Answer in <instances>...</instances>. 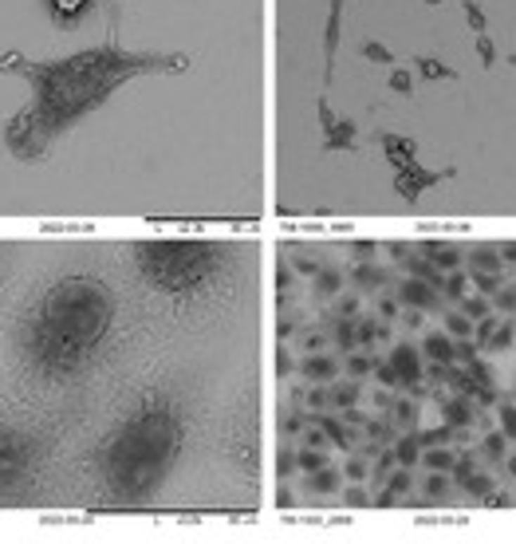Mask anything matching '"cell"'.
I'll use <instances>...</instances> for the list:
<instances>
[{"label": "cell", "instance_id": "2e32d148", "mask_svg": "<svg viewBox=\"0 0 516 544\" xmlns=\"http://www.w3.org/2000/svg\"><path fill=\"white\" fill-rule=\"evenodd\" d=\"M505 450H508V438L501 434V430H489V434L481 438V454H485V462H505Z\"/></svg>", "mask_w": 516, "mask_h": 544}, {"label": "cell", "instance_id": "94428289", "mask_svg": "<svg viewBox=\"0 0 516 544\" xmlns=\"http://www.w3.org/2000/svg\"><path fill=\"white\" fill-rule=\"evenodd\" d=\"M296 320H288V316H280V324H276V339H288L292 336V331H296Z\"/></svg>", "mask_w": 516, "mask_h": 544}, {"label": "cell", "instance_id": "d6986e66", "mask_svg": "<svg viewBox=\"0 0 516 544\" xmlns=\"http://www.w3.org/2000/svg\"><path fill=\"white\" fill-rule=\"evenodd\" d=\"M394 454H398V465H414L418 454H422V445H418L414 434H398L394 438Z\"/></svg>", "mask_w": 516, "mask_h": 544}, {"label": "cell", "instance_id": "4dcf8cb0", "mask_svg": "<svg viewBox=\"0 0 516 544\" xmlns=\"http://www.w3.org/2000/svg\"><path fill=\"white\" fill-rule=\"evenodd\" d=\"M422 493L426 497H446L449 493V477H446V469H434V474L422 481Z\"/></svg>", "mask_w": 516, "mask_h": 544}, {"label": "cell", "instance_id": "d4e9b609", "mask_svg": "<svg viewBox=\"0 0 516 544\" xmlns=\"http://www.w3.org/2000/svg\"><path fill=\"white\" fill-rule=\"evenodd\" d=\"M441 320H446V331H449L453 339L473 336V320H469L465 312H441Z\"/></svg>", "mask_w": 516, "mask_h": 544}, {"label": "cell", "instance_id": "52a82bcc", "mask_svg": "<svg viewBox=\"0 0 516 544\" xmlns=\"http://www.w3.org/2000/svg\"><path fill=\"white\" fill-rule=\"evenodd\" d=\"M299 375L311 379V383H331V379L339 375V363H335V355H319V351H311V355L299 363Z\"/></svg>", "mask_w": 516, "mask_h": 544}, {"label": "cell", "instance_id": "ee69618b", "mask_svg": "<svg viewBox=\"0 0 516 544\" xmlns=\"http://www.w3.org/2000/svg\"><path fill=\"white\" fill-rule=\"evenodd\" d=\"M292 469H296V454H288V445H280V454H276V477H280V481H288Z\"/></svg>", "mask_w": 516, "mask_h": 544}, {"label": "cell", "instance_id": "277c9868", "mask_svg": "<svg viewBox=\"0 0 516 544\" xmlns=\"http://www.w3.org/2000/svg\"><path fill=\"white\" fill-rule=\"evenodd\" d=\"M339 20H343V0L328 4V24H323V75H335V51H339Z\"/></svg>", "mask_w": 516, "mask_h": 544}, {"label": "cell", "instance_id": "e7e4bbea", "mask_svg": "<svg viewBox=\"0 0 516 544\" xmlns=\"http://www.w3.org/2000/svg\"><path fill=\"white\" fill-rule=\"evenodd\" d=\"M426 4H441V0H426Z\"/></svg>", "mask_w": 516, "mask_h": 544}, {"label": "cell", "instance_id": "7a4b0ae2", "mask_svg": "<svg viewBox=\"0 0 516 544\" xmlns=\"http://www.w3.org/2000/svg\"><path fill=\"white\" fill-rule=\"evenodd\" d=\"M434 398H437V406H441V422H449L453 430H469V426L477 422V406H473V398L469 395H441L434 386Z\"/></svg>", "mask_w": 516, "mask_h": 544}, {"label": "cell", "instance_id": "74e56055", "mask_svg": "<svg viewBox=\"0 0 516 544\" xmlns=\"http://www.w3.org/2000/svg\"><path fill=\"white\" fill-rule=\"evenodd\" d=\"M390 91H398V95H414V75H410L406 68H394L390 71Z\"/></svg>", "mask_w": 516, "mask_h": 544}, {"label": "cell", "instance_id": "44dd1931", "mask_svg": "<svg viewBox=\"0 0 516 544\" xmlns=\"http://www.w3.org/2000/svg\"><path fill=\"white\" fill-rule=\"evenodd\" d=\"M331 395H335V406H355L363 398V383L359 379H347V383L331 386Z\"/></svg>", "mask_w": 516, "mask_h": 544}, {"label": "cell", "instance_id": "6125c7cd", "mask_svg": "<svg viewBox=\"0 0 516 544\" xmlns=\"http://www.w3.org/2000/svg\"><path fill=\"white\" fill-rule=\"evenodd\" d=\"M505 474H508V481H516V450L505 457Z\"/></svg>", "mask_w": 516, "mask_h": 544}, {"label": "cell", "instance_id": "4316f807", "mask_svg": "<svg viewBox=\"0 0 516 544\" xmlns=\"http://www.w3.org/2000/svg\"><path fill=\"white\" fill-rule=\"evenodd\" d=\"M343 477H351V481H367V477H370V465H367V457L351 450V454H347V462H343Z\"/></svg>", "mask_w": 516, "mask_h": 544}, {"label": "cell", "instance_id": "f6af8a7d", "mask_svg": "<svg viewBox=\"0 0 516 544\" xmlns=\"http://www.w3.org/2000/svg\"><path fill=\"white\" fill-rule=\"evenodd\" d=\"M378 339V324L375 320H359L355 324V343H375Z\"/></svg>", "mask_w": 516, "mask_h": 544}, {"label": "cell", "instance_id": "60d3db41", "mask_svg": "<svg viewBox=\"0 0 516 544\" xmlns=\"http://www.w3.org/2000/svg\"><path fill=\"white\" fill-rule=\"evenodd\" d=\"M496 324H501V320H496L493 312H489V316H481V320H477V327H473V339H477L481 347H485V343H489V336L496 331Z\"/></svg>", "mask_w": 516, "mask_h": 544}, {"label": "cell", "instance_id": "3957f363", "mask_svg": "<svg viewBox=\"0 0 516 544\" xmlns=\"http://www.w3.org/2000/svg\"><path fill=\"white\" fill-rule=\"evenodd\" d=\"M398 304H410V308H422V312H437L441 308V292H437L434 284H426V280H402L398 284Z\"/></svg>", "mask_w": 516, "mask_h": 544}, {"label": "cell", "instance_id": "f1b7e54d", "mask_svg": "<svg viewBox=\"0 0 516 544\" xmlns=\"http://www.w3.org/2000/svg\"><path fill=\"white\" fill-rule=\"evenodd\" d=\"M512 336H516V324L512 320H508V324H496V331L493 336H489V351H508V347H512Z\"/></svg>", "mask_w": 516, "mask_h": 544}, {"label": "cell", "instance_id": "ffe728a7", "mask_svg": "<svg viewBox=\"0 0 516 544\" xmlns=\"http://www.w3.org/2000/svg\"><path fill=\"white\" fill-rule=\"evenodd\" d=\"M296 465L299 469H323V465H331V457H328V445H323V450H316V445H308V450H299L296 454Z\"/></svg>", "mask_w": 516, "mask_h": 544}, {"label": "cell", "instance_id": "7c38bea8", "mask_svg": "<svg viewBox=\"0 0 516 544\" xmlns=\"http://www.w3.org/2000/svg\"><path fill=\"white\" fill-rule=\"evenodd\" d=\"M339 481H343V469H331V465L311 469V474H308V489H311V493H335Z\"/></svg>", "mask_w": 516, "mask_h": 544}, {"label": "cell", "instance_id": "cb8c5ba5", "mask_svg": "<svg viewBox=\"0 0 516 544\" xmlns=\"http://www.w3.org/2000/svg\"><path fill=\"white\" fill-rule=\"evenodd\" d=\"M469 265H473V272H496V268H501V253H493V248H473V253H469Z\"/></svg>", "mask_w": 516, "mask_h": 544}, {"label": "cell", "instance_id": "5b68a950", "mask_svg": "<svg viewBox=\"0 0 516 544\" xmlns=\"http://www.w3.org/2000/svg\"><path fill=\"white\" fill-rule=\"evenodd\" d=\"M351 280H355L363 292H375V288H382V284L390 288L394 272H390V268H382V265H375V260H355V268H351Z\"/></svg>", "mask_w": 516, "mask_h": 544}, {"label": "cell", "instance_id": "7402d4cb", "mask_svg": "<svg viewBox=\"0 0 516 544\" xmlns=\"http://www.w3.org/2000/svg\"><path fill=\"white\" fill-rule=\"evenodd\" d=\"M453 462H457V454L453 450H437V445H430L426 454H422V465H426V469H453Z\"/></svg>", "mask_w": 516, "mask_h": 544}, {"label": "cell", "instance_id": "9a60e30c", "mask_svg": "<svg viewBox=\"0 0 516 544\" xmlns=\"http://www.w3.org/2000/svg\"><path fill=\"white\" fill-rule=\"evenodd\" d=\"M398 465V454H394V445H382V454L375 457V465H370V481L375 485H387L390 469Z\"/></svg>", "mask_w": 516, "mask_h": 544}, {"label": "cell", "instance_id": "8d00e7d4", "mask_svg": "<svg viewBox=\"0 0 516 544\" xmlns=\"http://www.w3.org/2000/svg\"><path fill=\"white\" fill-rule=\"evenodd\" d=\"M359 308H363V300H359V292H347V296H339V300H335V316L359 320Z\"/></svg>", "mask_w": 516, "mask_h": 544}, {"label": "cell", "instance_id": "d590c367", "mask_svg": "<svg viewBox=\"0 0 516 544\" xmlns=\"http://www.w3.org/2000/svg\"><path fill=\"white\" fill-rule=\"evenodd\" d=\"M370 371H375V359H370V355H355V351H351V359H347V375H351V379H367Z\"/></svg>", "mask_w": 516, "mask_h": 544}, {"label": "cell", "instance_id": "db71d44e", "mask_svg": "<svg viewBox=\"0 0 516 544\" xmlns=\"http://www.w3.org/2000/svg\"><path fill=\"white\" fill-rule=\"evenodd\" d=\"M343 422H347V426H367V415L359 410V403L355 406H343Z\"/></svg>", "mask_w": 516, "mask_h": 544}, {"label": "cell", "instance_id": "91938a15", "mask_svg": "<svg viewBox=\"0 0 516 544\" xmlns=\"http://www.w3.org/2000/svg\"><path fill=\"white\" fill-rule=\"evenodd\" d=\"M406 327H410V331H422V327H426V312H422V308H410Z\"/></svg>", "mask_w": 516, "mask_h": 544}, {"label": "cell", "instance_id": "e575fe53", "mask_svg": "<svg viewBox=\"0 0 516 544\" xmlns=\"http://www.w3.org/2000/svg\"><path fill=\"white\" fill-rule=\"evenodd\" d=\"M359 56H363V60H370V63H390V60H394V56H390V48H382L378 40H367L363 48H359Z\"/></svg>", "mask_w": 516, "mask_h": 544}, {"label": "cell", "instance_id": "9c48e42d", "mask_svg": "<svg viewBox=\"0 0 516 544\" xmlns=\"http://www.w3.org/2000/svg\"><path fill=\"white\" fill-rule=\"evenodd\" d=\"M378 142H382V150L390 154V162H394L398 170L414 162V142H410V139H398V134H387V130H382V134H378Z\"/></svg>", "mask_w": 516, "mask_h": 544}, {"label": "cell", "instance_id": "484cf974", "mask_svg": "<svg viewBox=\"0 0 516 544\" xmlns=\"http://www.w3.org/2000/svg\"><path fill=\"white\" fill-rule=\"evenodd\" d=\"M304 403H308V410H328V406H335V395H331L328 383H316L308 395H304Z\"/></svg>", "mask_w": 516, "mask_h": 544}, {"label": "cell", "instance_id": "f907efd6", "mask_svg": "<svg viewBox=\"0 0 516 544\" xmlns=\"http://www.w3.org/2000/svg\"><path fill=\"white\" fill-rule=\"evenodd\" d=\"M375 241H355L351 245V260H375Z\"/></svg>", "mask_w": 516, "mask_h": 544}, {"label": "cell", "instance_id": "1f68e13d", "mask_svg": "<svg viewBox=\"0 0 516 544\" xmlns=\"http://www.w3.org/2000/svg\"><path fill=\"white\" fill-rule=\"evenodd\" d=\"M461 489H465L469 497H489V493H493V477H489V474H477V469H473V474H469V481L461 485Z\"/></svg>", "mask_w": 516, "mask_h": 544}, {"label": "cell", "instance_id": "e0dca14e", "mask_svg": "<svg viewBox=\"0 0 516 544\" xmlns=\"http://www.w3.org/2000/svg\"><path fill=\"white\" fill-rule=\"evenodd\" d=\"M331 331H335V347H339V351H355V320L335 316Z\"/></svg>", "mask_w": 516, "mask_h": 544}, {"label": "cell", "instance_id": "680465c9", "mask_svg": "<svg viewBox=\"0 0 516 544\" xmlns=\"http://www.w3.org/2000/svg\"><path fill=\"white\" fill-rule=\"evenodd\" d=\"M51 4H56V12H60V16H71V12H79L87 0H51Z\"/></svg>", "mask_w": 516, "mask_h": 544}, {"label": "cell", "instance_id": "30bf717a", "mask_svg": "<svg viewBox=\"0 0 516 544\" xmlns=\"http://www.w3.org/2000/svg\"><path fill=\"white\" fill-rule=\"evenodd\" d=\"M418 253H422L426 260H434L441 272H446V268L453 272V268L461 265V248H457V245H418Z\"/></svg>", "mask_w": 516, "mask_h": 544}, {"label": "cell", "instance_id": "03108f58", "mask_svg": "<svg viewBox=\"0 0 516 544\" xmlns=\"http://www.w3.org/2000/svg\"><path fill=\"white\" fill-rule=\"evenodd\" d=\"M512 398H516V386H512Z\"/></svg>", "mask_w": 516, "mask_h": 544}, {"label": "cell", "instance_id": "f546056e", "mask_svg": "<svg viewBox=\"0 0 516 544\" xmlns=\"http://www.w3.org/2000/svg\"><path fill=\"white\" fill-rule=\"evenodd\" d=\"M418 75L422 80H457V71L446 68V63H437V60H418Z\"/></svg>", "mask_w": 516, "mask_h": 544}, {"label": "cell", "instance_id": "7dc6e473", "mask_svg": "<svg viewBox=\"0 0 516 544\" xmlns=\"http://www.w3.org/2000/svg\"><path fill=\"white\" fill-rule=\"evenodd\" d=\"M375 312H378V320H387V324H390V320H398V296H390V292H387V296H378Z\"/></svg>", "mask_w": 516, "mask_h": 544}, {"label": "cell", "instance_id": "83f0119b", "mask_svg": "<svg viewBox=\"0 0 516 544\" xmlns=\"http://www.w3.org/2000/svg\"><path fill=\"white\" fill-rule=\"evenodd\" d=\"M457 308H461L469 320H481V316H489V312H493V304H489L481 292H477V296H461V300H457Z\"/></svg>", "mask_w": 516, "mask_h": 544}, {"label": "cell", "instance_id": "f5cc1de1", "mask_svg": "<svg viewBox=\"0 0 516 544\" xmlns=\"http://www.w3.org/2000/svg\"><path fill=\"white\" fill-rule=\"evenodd\" d=\"M323 265H316L311 257H292V272H304V277H316Z\"/></svg>", "mask_w": 516, "mask_h": 544}, {"label": "cell", "instance_id": "9f6ffc18", "mask_svg": "<svg viewBox=\"0 0 516 544\" xmlns=\"http://www.w3.org/2000/svg\"><path fill=\"white\" fill-rule=\"evenodd\" d=\"M304 426H308V415H288L284 418V430H288V434H304Z\"/></svg>", "mask_w": 516, "mask_h": 544}, {"label": "cell", "instance_id": "816d5d0a", "mask_svg": "<svg viewBox=\"0 0 516 544\" xmlns=\"http://www.w3.org/2000/svg\"><path fill=\"white\" fill-rule=\"evenodd\" d=\"M276 375H280V379L292 375V355H288V347H284V343L276 347Z\"/></svg>", "mask_w": 516, "mask_h": 544}, {"label": "cell", "instance_id": "ac0fdd59", "mask_svg": "<svg viewBox=\"0 0 516 544\" xmlns=\"http://www.w3.org/2000/svg\"><path fill=\"white\" fill-rule=\"evenodd\" d=\"M465 292H469V277H465V272H457V268H453V272H449V277L441 280V296H446L449 304H457V300L465 296Z\"/></svg>", "mask_w": 516, "mask_h": 544}, {"label": "cell", "instance_id": "8992f818", "mask_svg": "<svg viewBox=\"0 0 516 544\" xmlns=\"http://www.w3.org/2000/svg\"><path fill=\"white\" fill-rule=\"evenodd\" d=\"M441 178H449V170H434V174H426V170L402 166V170H398V194H402V198H414L418 189L434 186V182H441Z\"/></svg>", "mask_w": 516, "mask_h": 544}, {"label": "cell", "instance_id": "bcb514c9", "mask_svg": "<svg viewBox=\"0 0 516 544\" xmlns=\"http://www.w3.org/2000/svg\"><path fill=\"white\" fill-rule=\"evenodd\" d=\"M375 379L382 386H390V391H394V386H402V383H398V371L387 363V359H382V363H375Z\"/></svg>", "mask_w": 516, "mask_h": 544}, {"label": "cell", "instance_id": "c3c4849f", "mask_svg": "<svg viewBox=\"0 0 516 544\" xmlns=\"http://www.w3.org/2000/svg\"><path fill=\"white\" fill-rule=\"evenodd\" d=\"M461 12H465V20H469V28H473V32H485V12L477 8L473 0H465V4H461Z\"/></svg>", "mask_w": 516, "mask_h": 544}, {"label": "cell", "instance_id": "681fc988", "mask_svg": "<svg viewBox=\"0 0 516 544\" xmlns=\"http://www.w3.org/2000/svg\"><path fill=\"white\" fill-rule=\"evenodd\" d=\"M370 403L378 406V415H390V410H394V403H398V398L390 395V386H382V391H375V398H370Z\"/></svg>", "mask_w": 516, "mask_h": 544}, {"label": "cell", "instance_id": "11a10c76", "mask_svg": "<svg viewBox=\"0 0 516 544\" xmlns=\"http://www.w3.org/2000/svg\"><path fill=\"white\" fill-rule=\"evenodd\" d=\"M387 257H390V260H398V265H402V260L410 257V245H402V241H390V245H387Z\"/></svg>", "mask_w": 516, "mask_h": 544}, {"label": "cell", "instance_id": "603a6c76", "mask_svg": "<svg viewBox=\"0 0 516 544\" xmlns=\"http://www.w3.org/2000/svg\"><path fill=\"white\" fill-rule=\"evenodd\" d=\"M496 418H501V434L508 442H516V398H505V403L496 406Z\"/></svg>", "mask_w": 516, "mask_h": 544}, {"label": "cell", "instance_id": "6f0895ef", "mask_svg": "<svg viewBox=\"0 0 516 544\" xmlns=\"http://www.w3.org/2000/svg\"><path fill=\"white\" fill-rule=\"evenodd\" d=\"M323 343H328V336H323V327H316V331H308V336H304V347H308V351H319Z\"/></svg>", "mask_w": 516, "mask_h": 544}, {"label": "cell", "instance_id": "836d02e7", "mask_svg": "<svg viewBox=\"0 0 516 544\" xmlns=\"http://www.w3.org/2000/svg\"><path fill=\"white\" fill-rule=\"evenodd\" d=\"M343 505H351V509H367V505H370V493L363 489V481H351L347 489H343Z\"/></svg>", "mask_w": 516, "mask_h": 544}, {"label": "cell", "instance_id": "d6a6232c", "mask_svg": "<svg viewBox=\"0 0 516 544\" xmlns=\"http://www.w3.org/2000/svg\"><path fill=\"white\" fill-rule=\"evenodd\" d=\"M465 371H469V379H473V383H493V363H489V359H481V355L469 359Z\"/></svg>", "mask_w": 516, "mask_h": 544}, {"label": "cell", "instance_id": "7bdbcfd3", "mask_svg": "<svg viewBox=\"0 0 516 544\" xmlns=\"http://www.w3.org/2000/svg\"><path fill=\"white\" fill-rule=\"evenodd\" d=\"M477 56H481V68H489L496 60V44L489 40V32H477Z\"/></svg>", "mask_w": 516, "mask_h": 544}, {"label": "cell", "instance_id": "5bb4252c", "mask_svg": "<svg viewBox=\"0 0 516 544\" xmlns=\"http://www.w3.org/2000/svg\"><path fill=\"white\" fill-rule=\"evenodd\" d=\"M339 288H343V272H339V268H319L316 272V296L319 300L339 296Z\"/></svg>", "mask_w": 516, "mask_h": 544}, {"label": "cell", "instance_id": "be15d7a7", "mask_svg": "<svg viewBox=\"0 0 516 544\" xmlns=\"http://www.w3.org/2000/svg\"><path fill=\"white\" fill-rule=\"evenodd\" d=\"M501 260H508V265H516V245H505V248H501Z\"/></svg>", "mask_w": 516, "mask_h": 544}, {"label": "cell", "instance_id": "6da1fadb", "mask_svg": "<svg viewBox=\"0 0 516 544\" xmlns=\"http://www.w3.org/2000/svg\"><path fill=\"white\" fill-rule=\"evenodd\" d=\"M387 363L398 371V383L406 386V391H410L414 383H422V375H426V367H422V359H418V347L406 343V339H398V343L390 347Z\"/></svg>", "mask_w": 516, "mask_h": 544}, {"label": "cell", "instance_id": "ba28073f", "mask_svg": "<svg viewBox=\"0 0 516 544\" xmlns=\"http://www.w3.org/2000/svg\"><path fill=\"white\" fill-rule=\"evenodd\" d=\"M355 139H359L355 119H335L328 130H323V146L328 150H347V146H355Z\"/></svg>", "mask_w": 516, "mask_h": 544}, {"label": "cell", "instance_id": "b9f144b4", "mask_svg": "<svg viewBox=\"0 0 516 544\" xmlns=\"http://www.w3.org/2000/svg\"><path fill=\"white\" fill-rule=\"evenodd\" d=\"M493 308H496V312H516V284L512 288H496V292H493Z\"/></svg>", "mask_w": 516, "mask_h": 544}, {"label": "cell", "instance_id": "f35d334b", "mask_svg": "<svg viewBox=\"0 0 516 544\" xmlns=\"http://www.w3.org/2000/svg\"><path fill=\"white\" fill-rule=\"evenodd\" d=\"M469 280H473V288L481 292V296H493L496 288H501V277H496V272H473Z\"/></svg>", "mask_w": 516, "mask_h": 544}, {"label": "cell", "instance_id": "8fae6325", "mask_svg": "<svg viewBox=\"0 0 516 544\" xmlns=\"http://www.w3.org/2000/svg\"><path fill=\"white\" fill-rule=\"evenodd\" d=\"M422 351H426V359H434V363H449V359H453V339H449V331H430V336L422 339Z\"/></svg>", "mask_w": 516, "mask_h": 544}, {"label": "cell", "instance_id": "4fadbf2b", "mask_svg": "<svg viewBox=\"0 0 516 544\" xmlns=\"http://www.w3.org/2000/svg\"><path fill=\"white\" fill-rule=\"evenodd\" d=\"M390 418H394L398 430H410V426H418V418H422V406H418V398H398L394 410H390Z\"/></svg>", "mask_w": 516, "mask_h": 544}, {"label": "cell", "instance_id": "ab89813d", "mask_svg": "<svg viewBox=\"0 0 516 544\" xmlns=\"http://www.w3.org/2000/svg\"><path fill=\"white\" fill-rule=\"evenodd\" d=\"M473 355H477V339H473V336L453 339V363H469Z\"/></svg>", "mask_w": 516, "mask_h": 544}]
</instances>
